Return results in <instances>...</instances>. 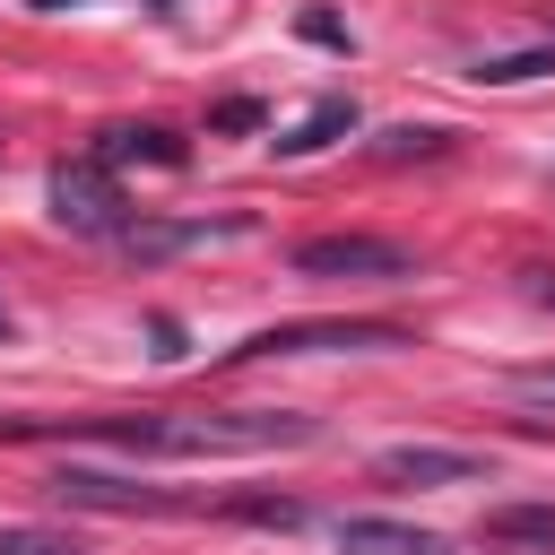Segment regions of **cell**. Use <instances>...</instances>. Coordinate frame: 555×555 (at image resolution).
Returning a JSON list of instances; mask_svg holds the SVG:
<instances>
[{
  "mask_svg": "<svg viewBox=\"0 0 555 555\" xmlns=\"http://www.w3.org/2000/svg\"><path fill=\"white\" fill-rule=\"evenodd\" d=\"M43 434H78V442H113V451H165V460H199V451H278V442H312V416H278V408H156V416H0V442H43Z\"/></svg>",
  "mask_w": 555,
  "mask_h": 555,
  "instance_id": "6da1fadb",
  "label": "cell"
},
{
  "mask_svg": "<svg viewBox=\"0 0 555 555\" xmlns=\"http://www.w3.org/2000/svg\"><path fill=\"white\" fill-rule=\"evenodd\" d=\"M286 260H295V278H382V286L390 278H416V251L390 243V234H312Z\"/></svg>",
  "mask_w": 555,
  "mask_h": 555,
  "instance_id": "7a4b0ae2",
  "label": "cell"
},
{
  "mask_svg": "<svg viewBox=\"0 0 555 555\" xmlns=\"http://www.w3.org/2000/svg\"><path fill=\"white\" fill-rule=\"evenodd\" d=\"M52 217L69 225V234H113L121 243V191H113V165L95 156V165H61L52 173Z\"/></svg>",
  "mask_w": 555,
  "mask_h": 555,
  "instance_id": "3957f363",
  "label": "cell"
},
{
  "mask_svg": "<svg viewBox=\"0 0 555 555\" xmlns=\"http://www.w3.org/2000/svg\"><path fill=\"white\" fill-rule=\"evenodd\" d=\"M52 503H69V512H191V494H165V486L113 477V468H52Z\"/></svg>",
  "mask_w": 555,
  "mask_h": 555,
  "instance_id": "277c9868",
  "label": "cell"
},
{
  "mask_svg": "<svg viewBox=\"0 0 555 555\" xmlns=\"http://www.w3.org/2000/svg\"><path fill=\"white\" fill-rule=\"evenodd\" d=\"M321 347H399V330L390 321H278L243 338L234 356H321Z\"/></svg>",
  "mask_w": 555,
  "mask_h": 555,
  "instance_id": "5b68a950",
  "label": "cell"
},
{
  "mask_svg": "<svg viewBox=\"0 0 555 555\" xmlns=\"http://www.w3.org/2000/svg\"><path fill=\"white\" fill-rule=\"evenodd\" d=\"M373 468H382L390 486H468V477H486V460L460 451V442H390Z\"/></svg>",
  "mask_w": 555,
  "mask_h": 555,
  "instance_id": "8992f818",
  "label": "cell"
},
{
  "mask_svg": "<svg viewBox=\"0 0 555 555\" xmlns=\"http://www.w3.org/2000/svg\"><path fill=\"white\" fill-rule=\"evenodd\" d=\"M330 546H338V555H442L434 529L390 520V512H347V520H330Z\"/></svg>",
  "mask_w": 555,
  "mask_h": 555,
  "instance_id": "52a82bcc",
  "label": "cell"
},
{
  "mask_svg": "<svg viewBox=\"0 0 555 555\" xmlns=\"http://www.w3.org/2000/svg\"><path fill=\"white\" fill-rule=\"evenodd\" d=\"M477 546H520V555H555V503H494L477 520Z\"/></svg>",
  "mask_w": 555,
  "mask_h": 555,
  "instance_id": "ba28073f",
  "label": "cell"
},
{
  "mask_svg": "<svg viewBox=\"0 0 555 555\" xmlns=\"http://www.w3.org/2000/svg\"><path fill=\"white\" fill-rule=\"evenodd\" d=\"M468 78H477V87H529V78H555V43H529V52H477Z\"/></svg>",
  "mask_w": 555,
  "mask_h": 555,
  "instance_id": "9c48e42d",
  "label": "cell"
},
{
  "mask_svg": "<svg viewBox=\"0 0 555 555\" xmlns=\"http://www.w3.org/2000/svg\"><path fill=\"white\" fill-rule=\"evenodd\" d=\"M104 165H182V139L173 130H104Z\"/></svg>",
  "mask_w": 555,
  "mask_h": 555,
  "instance_id": "30bf717a",
  "label": "cell"
},
{
  "mask_svg": "<svg viewBox=\"0 0 555 555\" xmlns=\"http://www.w3.org/2000/svg\"><path fill=\"white\" fill-rule=\"evenodd\" d=\"M338 130H356V104H347V95H330V104H312V113H304V121H295V130H286L278 147H286V156H312V147H330Z\"/></svg>",
  "mask_w": 555,
  "mask_h": 555,
  "instance_id": "8fae6325",
  "label": "cell"
},
{
  "mask_svg": "<svg viewBox=\"0 0 555 555\" xmlns=\"http://www.w3.org/2000/svg\"><path fill=\"white\" fill-rule=\"evenodd\" d=\"M0 555H95L69 529H35V520H0Z\"/></svg>",
  "mask_w": 555,
  "mask_h": 555,
  "instance_id": "7c38bea8",
  "label": "cell"
},
{
  "mask_svg": "<svg viewBox=\"0 0 555 555\" xmlns=\"http://www.w3.org/2000/svg\"><path fill=\"white\" fill-rule=\"evenodd\" d=\"M503 390H512V399H529V408H546V416H555V364H512V373H503Z\"/></svg>",
  "mask_w": 555,
  "mask_h": 555,
  "instance_id": "4fadbf2b",
  "label": "cell"
},
{
  "mask_svg": "<svg viewBox=\"0 0 555 555\" xmlns=\"http://www.w3.org/2000/svg\"><path fill=\"white\" fill-rule=\"evenodd\" d=\"M251 121H260V104H243V95H234V104H217V130H251Z\"/></svg>",
  "mask_w": 555,
  "mask_h": 555,
  "instance_id": "5bb4252c",
  "label": "cell"
},
{
  "mask_svg": "<svg viewBox=\"0 0 555 555\" xmlns=\"http://www.w3.org/2000/svg\"><path fill=\"white\" fill-rule=\"evenodd\" d=\"M156 9H173V0H156Z\"/></svg>",
  "mask_w": 555,
  "mask_h": 555,
  "instance_id": "9a60e30c",
  "label": "cell"
},
{
  "mask_svg": "<svg viewBox=\"0 0 555 555\" xmlns=\"http://www.w3.org/2000/svg\"><path fill=\"white\" fill-rule=\"evenodd\" d=\"M0 330H9V312H0Z\"/></svg>",
  "mask_w": 555,
  "mask_h": 555,
  "instance_id": "2e32d148",
  "label": "cell"
}]
</instances>
